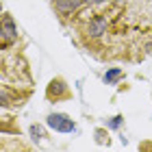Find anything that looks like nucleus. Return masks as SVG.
I'll return each instance as SVG.
<instances>
[{
    "label": "nucleus",
    "mask_w": 152,
    "mask_h": 152,
    "mask_svg": "<svg viewBox=\"0 0 152 152\" xmlns=\"http://www.w3.org/2000/svg\"><path fill=\"white\" fill-rule=\"evenodd\" d=\"M85 2H89V4H102V2H107V0H85Z\"/></svg>",
    "instance_id": "11"
},
{
    "label": "nucleus",
    "mask_w": 152,
    "mask_h": 152,
    "mask_svg": "<svg viewBox=\"0 0 152 152\" xmlns=\"http://www.w3.org/2000/svg\"><path fill=\"white\" fill-rule=\"evenodd\" d=\"M122 78H124V72L120 70V67H113V70H109L104 74V83H107V85H115V83L122 80Z\"/></svg>",
    "instance_id": "6"
},
{
    "label": "nucleus",
    "mask_w": 152,
    "mask_h": 152,
    "mask_svg": "<svg viewBox=\"0 0 152 152\" xmlns=\"http://www.w3.org/2000/svg\"><path fill=\"white\" fill-rule=\"evenodd\" d=\"M80 2H83V0H54V4H57V9L61 13H72V11H76L80 7Z\"/></svg>",
    "instance_id": "4"
},
{
    "label": "nucleus",
    "mask_w": 152,
    "mask_h": 152,
    "mask_svg": "<svg viewBox=\"0 0 152 152\" xmlns=\"http://www.w3.org/2000/svg\"><path fill=\"white\" fill-rule=\"evenodd\" d=\"M7 104H9V96H7V91L0 89V107H7Z\"/></svg>",
    "instance_id": "10"
},
{
    "label": "nucleus",
    "mask_w": 152,
    "mask_h": 152,
    "mask_svg": "<svg viewBox=\"0 0 152 152\" xmlns=\"http://www.w3.org/2000/svg\"><path fill=\"white\" fill-rule=\"evenodd\" d=\"M104 31H107V20L102 18V15L94 18L91 22H89V26H87V33H89L91 37H100Z\"/></svg>",
    "instance_id": "3"
},
{
    "label": "nucleus",
    "mask_w": 152,
    "mask_h": 152,
    "mask_svg": "<svg viewBox=\"0 0 152 152\" xmlns=\"http://www.w3.org/2000/svg\"><path fill=\"white\" fill-rule=\"evenodd\" d=\"M46 124L52 130H57V133H74V130H76L74 120L70 115H65V113H50L48 120H46Z\"/></svg>",
    "instance_id": "1"
},
{
    "label": "nucleus",
    "mask_w": 152,
    "mask_h": 152,
    "mask_svg": "<svg viewBox=\"0 0 152 152\" xmlns=\"http://www.w3.org/2000/svg\"><path fill=\"white\" fill-rule=\"evenodd\" d=\"M28 130H31V137H33L35 141H41V139L46 137V128H44V126H39V124H33Z\"/></svg>",
    "instance_id": "7"
},
{
    "label": "nucleus",
    "mask_w": 152,
    "mask_h": 152,
    "mask_svg": "<svg viewBox=\"0 0 152 152\" xmlns=\"http://www.w3.org/2000/svg\"><path fill=\"white\" fill-rule=\"evenodd\" d=\"M96 141H98V143H104V141H109V139H104V130H102V128H98V130H96Z\"/></svg>",
    "instance_id": "9"
},
{
    "label": "nucleus",
    "mask_w": 152,
    "mask_h": 152,
    "mask_svg": "<svg viewBox=\"0 0 152 152\" xmlns=\"http://www.w3.org/2000/svg\"><path fill=\"white\" fill-rule=\"evenodd\" d=\"M122 126V115H115V117H111V120H109V128H120Z\"/></svg>",
    "instance_id": "8"
},
{
    "label": "nucleus",
    "mask_w": 152,
    "mask_h": 152,
    "mask_svg": "<svg viewBox=\"0 0 152 152\" xmlns=\"http://www.w3.org/2000/svg\"><path fill=\"white\" fill-rule=\"evenodd\" d=\"M59 94H67L65 83L61 80V78H57V80L50 83V87H48V98H52V96H59Z\"/></svg>",
    "instance_id": "5"
},
{
    "label": "nucleus",
    "mask_w": 152,
    "mask_h": 152,
    "mask_svg": "<svg viewBox=\"0 0 152 152\" xmlns=\"http://www.w3.org/2000/svg\"><path fill=\"white\" fill-rule=\"evenodd\" d=\"M15 24H13V20H11V15H4L2 18V22H0V35H2L7 41H13L15 39Z\"/></svg>",
    "instance_id": "2"
}]
</instances>
